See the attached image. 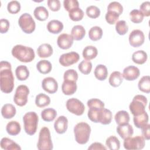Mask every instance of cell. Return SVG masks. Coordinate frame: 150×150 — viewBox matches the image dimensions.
I'll return each instance as SVG.
<instances>
[{"label": "cell", "mask_w": 150, "mask_h": 150, "mask_svg": "<svg viewBox=\"0 0 150 150\" xmlns=\"http://www.w3.org/2000/svg\"><path fill=\"white\" fill-rule=\"evenodd\" d=\"M47 3L48 7L51 11L53 12L58 11L61 6L60 2L59 0H48Z\"/></svg>", "instance_id": "cell-53"}, {"label": "cell", "mask_w": 150, "mask_h": 150, "mask_svg": "<svg viewBox=\"0 0 150 150\" xmlns=\"http://www.w3.org/2000/svg\"><path fill=\"white\" fill-rule=\"evenodd\" d=\"M86 35L84 28L80 25L74 26L71 30V35L75 40H80L83 39Z\"/></svg>", "instance_id": "cell-23"}, {"label": "cell", "mask_w": 150, "mask_h": 150, "mask_svg": "<svg viewBox=\"0 0 150 150\" xmlns=\"http://www.w3.org/2000/svg\"><path fill=\"white\" fill-rule=\"evenodd\" d=\"M112 112L110 110L103 108L101 111L100 122L103 125L110 124L112 120Z\"/></svg>", "instance_id": "cell-41"}, {"label": "cell", "mask_w": 150, "mask_h": 150, "mask_svg": "<svg viewBox=\"0 0 150 150\" xmlns=\"http://www.w3.org/2000/svg\"><path fill=\"white\" fill-rule=\"evenodd\" d=\"M11 53L19 61L23 63L32 62L35 57L34 50L29 46L16 45L13 47Z\"/></svg>", "instance_id": "cell-2"}, {"label": "cell", "mask_w": 150, "mask_h": 150, "mask_svg": "<svg viewBox=\"0 0 150 150\" xmlns=\"http://www.w3.org/2000/svg\"><path fill=\"white\" fill-rule=\"evenodd\" d=\"M18 23L22 30L25 33L30 34L35 30V22L32 16L28 13H24L20 16Z\"/></svg>", "instance_id": "cell-7"}, {"label": "cell", "mask_w": 150, "mask_h": 150, "mask_svg": "<svg viewBox=\"0 0 150 150\" xmlns=\"http://www.w3.org/2000/svg\"><path fill=\"white\" fill-rule=\"evenodd\" d=\"M98 54L97 49L94 46H87L83 50V57L86 60H90L94 59Z\"/></svg>", "instance_id": "cell-27"}, {"label": "cell", "mask_w": 150, "mask_h": 150, "mask_svg": "<svg viewBox=\"0 0 150 150\" xmlns=\"http://www.w3.org/2000/svg\"><path fill=\"white\" fill-rule=\"evenodd\" d=\"M37 148L39 150H52L53 148L50 130L46 127H42L39 132Z\"/></svg>", "instance_id": "cell-6"}, {"label": "cell", "mask_w": 150, "mask_h": 150, "mask_svg": "<svg viewBox=\"0 0 150 150\" xmlns=\"http://www.w3.org/2000/svg\"><path fill=\"white\" fill-rule=\"evenodd\" d=\"M29 89L26 85H20L17 87L13 97L14 103L18 106L25 105L28 102V96Z\"/></svg>", "instance_id": "cell-9"}, {"label": "cell", "mask_w": 150, "mask_h": 150, "mask_svg": "<svg viewBox=\"0 0 150 150\" xmlns=\"http://www.w3.org/2000/svg\"><path fill=\"white\" fill-rule=\"evenodd\" d=\"M53 50L52 46L48 43H43L40 45L37 49L38 54L41 58L50 57L53 54Z\"/></svg>", "instance_id": "cell-21"}, {"label": "cell", "mask_w": 150, "mask_h": 150, "mask_svg": "<svg viewBox=\"0 0 150 150\" xmlns=\"http://www.w3.org/2000/svg\"><path fill=\"white\" fill-rule=\"evenodd\" d=\"M39 118L37 114L34 111L26 112L23 117L24 129L25 132L29 135H34L37 130Z\"/></svg>", "instance_id": "cell-4"}, {"label": "cell", "mask_w": 150, "mask_h": 150, "mask_svg": "<svg viewBox=\"0 0 150 150\" xmlns=\"http://www.w3.org/2000/svg\"><path fill=\"white\" fill-rule=\"evenodd\" d=\"M122 75L118 71H114L112 73H111L108 79L110 84L114 87H117L120 86L122 83Z\"/></svg>", "instance_id": "cell-26"}, {"label": "cell", "mask_w": 150, "mask_h": 150, "mask_svg": "<svg viewBox=\"0 0 150 150\" xmlns=\"http://www.w3.org/2000/svg\"><path fill=\"white\" fill-rule=\"evenodd\" d=\"M36 69L39 73L45 74L51 71L52 65L49 60H41L37 63Z\"/></svg>", "instance_id": "cell-31"}, {"label": "cell", "mask_w": 150, "mask_h": 150, "mask_svg": "<svg viewBox=\"0 0 150 150\" xmlns=\"http://www.w3.org/2000/svg\"><path fill=\"white\" fill-rule=\"evenodd\" d=\"M103 36V30L98 26H95L90 28L88 31L89 38L93 41L100 40Z\"/></svg>", "instance_id": "cell-38"}, {"label": "cell", "mask_w": 150, "mask_h": 150, "mask_svg": "<svg viewBox=\"0 0 150 150\" xmlns=\"http://www.w3.org/2000/svg\"><path fill=\"white\" fill-rule=\"evenodd\" d=\"M107 11H114L120 15L123 12V7L118 2L112 1L108 4L107 6Z\"/></svg>", "instance_id": "cell-49"}, {"label": "cell", "mask_w": 150, "mask_h": 150, "mask_svg": "<svg viewBox=\"0 0 150 150\" xmlns=\"http://www.w3.org/2000/svg\"><path fill=\"white\" fill-rule=\"evenodd\" d=\"M42 88L48 93H55L58 89V83L57 81L52 77L45 78L42 82Z\"/></svg>", "instance_id": "cell-13"}, {"label": "cell", "mask_w": 150, "mask_h": 150, "mask_svg": "<svg viewBox=\"0 0 150 150\" xmlns=\"http://www.w3.org/2000/svg\"><path fill=\"white\" fill-rule=\"evenodd\" d=\"M80 59L79 54L75 52H70L62 54L59 59V63L64 67L76 63Z\"/></svg>", "instance_id": "cell-11"}, {"label": "cell", "mask_w": 150, "mask_h": 150, "mask_svg": "<svg viewBox=\"0 0 150 150\" xmlns=\"http://www.w3.org/2000/svg\"><path fill=\"white\" fill-rule=\"evenodd\" d=\"M68 127V120L63 115L59 116L54 123V128L57 134H62L66 132Z\"/></svg>", "instance_id": "cell-16"}, {"label": "cell", "mask_w": 150, "mask_h": 150, "mask_svg": "<svg viewBox=\"0 0 150 150\" xmlns=\"http://www.w3.org/2000/svg\"><path fill=\"white\" fill-rule=\"evenodd\" d=\"M64 80L72 81L76 82L78 79V73L74 69H68L64 73L63 75Z\"/></svg>", "instance_id": "cell-46"}, {"label": "cell", "mask_w": 150, "mask_h": 150, "mask_svg": "<svg viewBox=\"0 0 150 150\" xmlns=\"http://www.w3.org/2000/svg\"><path fill=\"white\" fill-rule=\"evenodd\" d=\"M114 119L118 125H120L129 123L130 118L127 111L125 110H120L115 114Z\"/></svg>", "instance_id": "cell-24"}, {"label": "cell", "mask_w": 150, "mask_h": 150, "mask_svg": "<svg viewBox=\"0 0 150 150\" xmlns=\"http://www.w3.org/2000/svg\"><path fill=\"white\" fill-rule=\"evenodd\" d=\"M50 103V97L45 94H38L35 98V104L37 107L43 108L49 105Z\"/></svg>", "instance_id": "cell-35"}, {"label": "cell", "mask_w": 150, "mask_h": 150, "mask_svg": "<svg viewBox=\"0 0 150 150\" xmlns=\"http://www.w3.org/2000/svg\"><path fill=\"white\" fill-rule=\"evenodd\" d=\"M149 120L148 115L146 111L140 115L134 116L133 121L135 126L138 128H142L144 126L148 124Z\"/></svg>", "instance_id": "cell-25"}, {"label": "cell", "mask_w": 150, "mask_h": 150, "mask_svg": "<svg viewBox=\"0 0 150 150\" xmlns=\"http://www.w3.org/2000/svg\"><path fill=\"white\" fill-rule=\"evenodd\" d=\"M33 15L38 20L40 21H45L49 17V12L45 7L39 6L35 9Z\"/></svg>", "instance_id": "cell-30"}, {"label": "cell", "mask_w": 150, "mask_h": 150, "mask_svg": "<svg viewBox=\"0 0 150 150\" xmlns=\"http://www.w3.org/2000/svg\"><path fill=\"white\" fill-rule=\"evenodd\" d=\"M139 9L144 16H149L150 15V2L145 1L142 2L139 6Z\"/></svg>", "instance_id": "cell-52"}, {"label": "cell", "mask_w": 150, "mask_h": 150, "mask_svg": "<svg viewBox=\"0 0 150 150\" xmlns=\"http://www.w3.org/2000/svg\"><path fill=\"white\" fill-rule=\"evenodd\" d=\"M105 144L111 150H118L120 148V142L119 139L114 135L109 137L105 141Z\"/></svg>", "instance_id": "cell-39"}, {"label": "cell", "mask_w": 150, "mask_h": 150, "mask_svg": "<svg viewBox=\"0 0 150 150\" xmlns=\"http://www.w3.org/2000/svg\"><path fill=\"white\" fill-rule=\"evenodd\" d=\"M88 150H95V149H100V150H106L107 148L104 146L100 142H94L90 145V146L88 148Z\"/></svg>", "instance_id": "cell-56"}, {"label": "cell", "mask_w": 150, "mask_h": 150, "mask_svg": "<svg viewBox=\"0 0 150 150\" xmlns=\"http://www.w3.org/2000/svg\"><path fill=\"white\" fill-rule=\"evenodd\" d=\"M145 40V35L139 29L133 30L129 35V42L134 47H138L143 45Z\"/></svg>", "instance_id": "cell-12"}, {"label": "cell", "mask_w": 150, "mask_h": 150, "mask_svg": "<svg viewBox=\"0 0 150 150\" xmlns=\"http://www.w3.org/2000/svg\"><path fill=\"white\" fill-rule=\"evenodd\" d=\"M73 40L74 39L71 35L62 33L58 36L57 44L58 46L62 49H68L71 47Z\"/></svg>", "instance_id": "cell-14"}, {"label": "cell", "mask_w": 150, "mask_h": 150, "mask_svg": "<svg viewBox=\"0 0 150 150\" xmlns=\"http://www.w3.org/2000/svg\"><path fill=\"white\" fill-rule=\"evenodd\" d=\"M15 74L19 80L23 81L29 77V71L26 66L20 65L16 68Z\"/></svg>", "instance_id": "cell-33"}, {"label": "cell", "mask_w": 150, "mask_h": 150, "mask_svg": "<svg viewBox=\"0 0 150 150\" xmlns=\"http://www.w3.org/2000/svg\"><path fill=\"white\" fill-rule=\"evenodd\" d=\"M119 16L120 15L117 13L111 11H107V13H105V18L108 23L113 25L117 22Z\"/></svg>", "instance_id": "cell-48"}, {"label": "cell", "mask_w": 150, "mask_h": 150, "mask_svg": "<svg viewBox=\"0 0 150 150\" xmlns=\"http://www.w3.org/2000/svg\"><path fill=\"white\" fill-rule=\"evenodd\" d=\"M86 13L89 18L95 19L100 16V10L97 6L95 5H90L86 8Z\"/></svg>", "instance_id": "cell-45"}, {"label": "cell", "mask_w": 150, "mask_h": 150, "mask_svg": "<svg viewBox=\"0 0 150 150\" xmlns=\"http://www.w3.org/2000/svg\"><path fill=\"white\" fill-rule=\"evenodd\" d=\"M14 87V77L11 64L7 61L0 63V88L2 92L10 93Z\"/></svg>", "instance_id": "cell-1"}, {"label": "cell", "mask_w": 150, "mask_h": 150, "mask_svg": "<svg viewBox=\"0 0 150 150\" xmlns=\"http://www.w3.org/2000/svg\"><path fill=\"white\" fill-rule=\"evenodd\" d=\"M7 9L10 13H17L21 10V4L18 1H10L7 5Z\"/></svg>", "instance_id": "cell-47"}, {"label": "cell", "mask_w": 150, "mask_h": 150, "mask_svg": "<svg viewBox=\"0 0 150 150\" xmlns=\"http://www.w3.org/2000/svg\"><path fill=\"white\" fill-rule=\"evenodd\" d=\"M69 16L70 19L73 21H79L83 19L84 12L79 7L76 8L69 12Z\"/></svg>", "instance_id": "cell-40"}, {"label": "cell", "mask_w": 150, "mask_h": 150, "mask_svg": "<svg viewBox=\"0 0 150 150\" xmlns=\"http://www.w3.org/2000/svg\"><path fill=\"white\" fill-rule=\"evenodd\" d=\"M115 30L119 35H124L128 31V26L125 21H118L115 23Z\"/></svg>", "instance_id": "cell-44"}, {"label": "cell", "mask_w": 150, "mask_h": 150, "mask_svg": "<svg viewBox=\"0 0 150 150\" xmlns=\"http://www.w3.org/2000/svg\"><path fill=\"white\" fill-rule=\"evenodd\" d=\"M144 15L142 12L137 9H132L129 12V18L131 22L135 23H141L144 19Z\"/></svg>", "instance_id": "cell-42"}, {"label": "cell", "mask_w": 150, "mask_h": 150, "mask_svg": "<svg viewBox=\"0 0 150 150\" xmlns=\"http://www.w3.org/2000/svg\"><path fill=\"white\" fill-rule=\"evenodd\" d=\"M76 141L79 144H86L89 140L91 133L90 126L86 122H80L74 127Z\"/></svg>", "instance_id": "cell-3"}, {"label": "cell", "mask_w": 150, "mask_h": 150, "mask_svg": "<svg viewBox=\"0 0 150 150\" xmlns=\"http://www.w3.org/2000/svg\"><path fill=\"white\" fill-rule=\"evenodd\" d=\"M9 22L6 19H1L0 20V32L1 33H6L9 28Z\"/></svg>", "instance_id": "cell-54"}, {"label": "cell", "mask_w": 150, "mask_h": 150, "mask_svg": "<svg viewBox=\"0 0 150 150\" xmlns=\"http://www.w3.org/2000/svg\"><path fill=\"white\" fill-rule=\"evenodd\" d=\"M140 74L139 69L134 66L126 67L122 73V77L128 81H133L138 78Z\"/></svg>", "instance_id": "cell-15"}, {"label": "cell", "mask_w": 150, "mask_h": 150, "mask_svg": "<svg viewBox=\"0 0 150 150\" xmlns=\"http://www.w3.org/2000/svg\"><path fill=\"white\" fill-rule=\"evenodd\" d=\"M47 29L50 33L57 34L61 32L63 29V24L60 21L53 19L47 23Z\"/></svg>", "instance_id": "cell-18"}, {"label": "cell", "mask_w": 150, "mask_h": 150, "mask_svg": "<svg viewBox=\"0 0 150 150\" xmlns=\"http://www.w3.org/2000/svg\"><path fill=\"white\" fill-rule=\"evenodd\" d=\"M147 103L148 100L145 96L139 94L136 95L129 104V110L134 116H137L145 111Z\"/></svg>", "instance_id": "cell-5"}, {"label": "cell", "mask_w": 150, "mask_h": 150, "mask_svg": "<svg viewBox=\"0 0 150 150\" xmlns=\"http://www.w3.org/2000/svg\"><path fill=\"white\" fill-rule=\"evenodd\" d=\"M66 105L69 112L78 116L81 115L85 110L83 103L76 98H71L67 100Z\"/></svg>", "instance_id": "cell-10"}, {"label": "cell", "mask_w": 150, "mask_h": 150, "mask_svg": "<svg viewBox=\"0 0 150 150\" xmlns=\"http://www.w3.org/2000/svg\"><path fill=\"white\" fill-rule=\"evenodd\" d=\"M102 110L103 109H100V108H94V107L89 108V110L87 113L88 118L94 122H96V123L100 122Z\"/></svg>", "instance_id": "cell-37"}, {"label": "cell", "mask_w": 150, "mask_h": 150, "mask_svg": "<svg viewBox=\"0 0 150 150\" xmlns=\"http://www.w3.org/2000/svg\"><path fill=\"white\" fill-rule=\"evenodd\" d=\"M56 116L57 111L52 108H45L41 112V117L42 120L46 122L53 121Z\"/></svg>", "instance_id": "cell-34"}, {"label": "cell", "mask_w": 150, "mask_h": 150, "mask_svg": "<svg viewBox=\"0 0 150 150\" xmlns=\"http://www.w3.org/2000/svg\"><path fill=\"white\" fill-rule=\"evenodd\" d=\"M117 132L122 139H125L126 138L131 137L134 134V129L131 125L129 123L118 125L116 128Z\"/></svg>", "instance_id": "cell-17"}, {"label": "cell", "mask_w": 150, "mask_h": 150, "mask_svg": "<svg viewBox=\"0 0 150 150\" xmlns=\"http://www.w3.org/2000/svg\"><path fill=\"white\" fill-rule=\"evenodd\" d=\"M148 59L146 53L142 50L136 51L132 55V61L138 64H142L146 62Z\"/></svg>", "instance_id": "cell-29"}, {"label": "cell", "mask_w": 150, "mask_h": 150, "mask_svg": "<svg viewBox=\"0 0 150 150\" xmlns=\"http://www.w3.org/2000/svg\"><path fill=\"white\" fill-rule=\"evenodd\" d=\"M76 82L64 80L62 85V90L63 94L67 96L73 94L77 90Z\"/></svg>", "instance_id": "cell-19"}, {"label": "cell", "mask_w": 150, "mask_h": 150, "mask_svg": "<svg viewBox=\"0 0 150 150\" xmlns=\"http://www.w3.org/2000/svg\"><path fill=\"white\" fill-rule=\"evenodd\" d=\"M124 147L128 150H138L144 148L145 145V139L142 136L138 135L134 137H129L124 139Z\"/></svg>", "instance_id": "cell-8"}, {"label": "cell", "mask_w": 150, "mask_h": 150, "mask_svg": "<svg viewBox=\"0 0 150 150\" xmlns=\"http://www.w3.org/2000/svg\"><path fill=\"white\" fill-rule=\"evenodd\" d=\"M6 130L11 135H17L21 130V125L16 121H9L6 126Z\"/></svg>", "instance_id": "cell-32"}, {"label": "cell", "mask_w": 150, "mask_h": 150, "mask_svg": "<svg viewBox=\"0 0 150 150\" xmlns=\"http://www.w3.org/2000/svg\"><path fill=\"white\" fill-rule=\"evenodd\" d=\"M1 147L5 150H21V148L20 146L14 142L13 140L4 137L1 139L0 143Z\"/></svg>", "instance_id": "cell-20"}, {"label": "cell", "mask_w": 150, "mask_h": 150, "mask_svg": "<svg viewBox=\"0 0 150 150\" xmlns=\"http://www.w3.org/2000/svg\"><path fill=\"white\" fill-rule=\"evenodd\" d=\"M80 71L84 74H88L92 69V63L89 60H83L78 66Z\"/></svg>", "instance_id": "cell-43"}, {"label": "cell", "mask_w": 150, "mask_h": 150, "mask_svg": "<svg viewBox=\"0 0 150 150\" xmlns=\"http://www.w3.org/2000/svg\"><path fill=\"white\" fill-rule=\"evenodd\" d=\"M16 112V108L11 104H5L1 108V114L4 118L11 119L13 118Z\"/></svg>", "instance_id": "cell-22"}, {"label": "cell", "mask_w": 150, "mask_h": 150, "mask_svg": "<svg viewBox=\"0 0 150 150\" xmlns=\"http://www.w3.org/2000/svg\"><path fill=\"white\" fill-rule=\"evenodd\" d=\"M87 106L89 108L94 107V108H97L100 109H103L104 108V103L100 100L98 98H91L87 101Z\"/></svg>", "instance_id": "cell-50"}, {"label": "cell", "mask_w": 150, "mask_h": 150, "mask_svg": "<svg viewBox=\"0 0 150 150\" xmlns=\"http://www.w3.org/2000/svg\"><path fill=\"white\" fill-rule=\"evenodd\" d=\"M138 86L140 91L145 93H149L150 77L149 76H144L142 77L138 81Z\"/></svg>", "instance_id": "cell-36"}, {"label": "cell", "mask_w": 150, "mask_h": 150, "mask_svg": "<svg viewBox=\"0 0 150 150\" xmlns=\"http://www.w3.org/2000/svg\"><path fill=\"white\" fill-rule=\"evenodd\" d=\"M64 9L69 12L70 10L79 7V3L77 0H64L63 1Z\"/></svg>", "instance_id": "cell-51"}, {"label": "cell", "mask_w": 150, "mask_h": 150, "mask_svg": "<svg viewBox=\"0 0 150 150\" xmlns=\"http://www.w3.org/2000/svg\"><path fill=\"white\" fill-rule=\"evenodd\" d=\"M141 129L142 137H144V138L146 140H149L150 138V125L149 124H147Z\"/></svg>", "instance_id": "cell-55"}, {"label": "cell", "mask_w": 150, "mask_h": 150, "mask_svg": "<svg viewBox=\"0 0 150 150\" xmlns=\"http://www.w3.org/2000/svg\"><path fill=\"white\" fill-rule=\"evenodd\" d=\"M94 76L97 79L103 81L106 79L108 76V70L107 67L104 64H98L94 71Z\"/></svg>", "instance_id": "cell-28"}]
</instances>
